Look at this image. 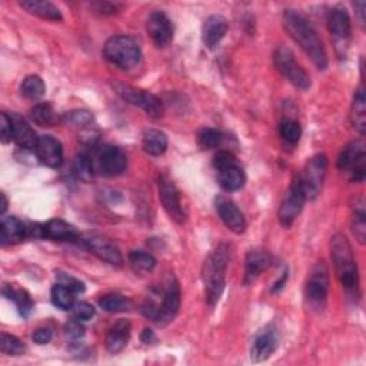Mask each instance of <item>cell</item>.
<instances>
[{"label":"cell","instance_id":"cell-1","mask_svg":"<svg viewBox=\"0 0 366 366\" xmlns=\"http://www.w3.org/2000/svg\"><path fill=\"white\" fill-rule=\"evenodd\" d=\"M283 26L291 37L302 47L319 71L328 68V55L318 32L299 12L288 9L283 13Z\"/></svg>","mask_w":366,"mask_h":366},{"label":"cell","instance_id":"cell-2","mask_svg":"<svg viewBox=\"0 0 366 366\" xmlns=\"http://www.w3.org/2000/svg\"><path fill=\"white\" fill-rule=\"evenodd\" d=\"M158 293L161 300L156 299V296H150L142 305V313L149 321L165 327L175 319L181 307V286L178 279L169 275Z\"/></svg>","mask_w":366,"mask_h":366},{"label":"cell","instance_id":"cell-3","mask_svg":"<svg viewBox=\"0 0 366 366\" xmlns=\"http://www.w3.org/2000/svg\"><path fill=\"white\" fill-rule=\"evenodd\" d=\"M231 250L229 246L221 243L215 250L211 252L205 260L202 269V279L205 285V298L207 305L215 307L219 302L225 283H226V268L229 262Z\"/></svg>","mask_w":366,"mask_h":366},{"label":"cell","instance_id":"cell-4","mask_svg":"<svg viewBox=\"0 0 366 366\" xmlns=\"http://www.w3.org/2000/svg\"><path fill=\"white\" fill-rule=\"evenodd\" d=\"M331 256H332L335 274L342 288L348 293L356 295L359 288L358 267L352 252V246L343 233H336L331 239Z\"/></svg>","mask_w":366,"mask_h":366},{"label":"cell","instance_id":"cell-5","mask_svg":"<svg viewBox=\"0 0 366 366\" xmlns=\"http://www.w3.org/2000/svg\"><path fill=\"white\" fill-rule=\"evenodd\" d=\"M103 55L108 62L122 71L136 68L142 58L139 43L130 36H114L103 46Z\"/></svg>","mask_w":366,"mask_h":366},{"label":"cell","instance_id":"cell-6","mask_svg":"<svg viewBox=\"0 0 366 366\" xmlns=\"http://www.w3.org/2000/svg\"><path fill=\"white\" fill-rule=\"evenodd\" d=\"M366 149L362 140H353L348 143L339 153L338 169L349 176L355 183L365 181L366 172Z\"/></svg>","mask_w":366,"mask_h":366},{"label":"cell","instance_id":"cell-7","mask_svg":"<svg viewBox=\"0 0 366 366\" xmlns=\"http://www.w3.org/2000/svg\"><path fill=\"white\" fill-rule=\"evenodd\" d=\"M328 292L329 272L327 265L321 260V262L313 267L305 288V299L307 306L317 312H322L328 300Z\"/></svg>","mask_w":366,"mask_h":366},{"label":"cell","instance_id":"cell-8","mask_svg":"<svg viewBox=\"0 0 366 366\" xmlns=\"http://www.w3.org/2000/svg\"><path fill=\"white\" fill-rule=\"evenodd\" d=\"M328 171V158L324 153L315 154L310 158L303 169V173L299 175L306 200H315L321 190Z\"/></svg>","mask_w":366,"mask_h":366},{"label":"cell","instance_id":"cell-9","mask_svg":"<svg viewBox=\"0 0 366 366\" xmlns=\"http://www.w3.org/2000/svg\"><path fill=\"white\" fill-rule=\"evenodd\" d=\"M114 89L125 102L133 104L136 108H140L149 116L161 118L164 115V104L161 99L153 93L136 89L125 83H114Z\"/></svg>","mask_w":366,"mask_h":366},{"label":"cell","instance_id":"cell-10","mask_svg":"<svg viewBox=\"0 0 366 366\" xmlns=\"http://www.w3.org/2000/svg\"><path fill=\"white\" fill-rule=\"evenodd\" d=\"M274 63H275V68L278 69V72L298 89L307 90L310 87L309 75L295 61V55L291 49L278 47L274 54Z\"/></svg>","mask_w":366,"mask_h":366},{"label":"cell","instance_id":"cell-11","mask_svg":"<svg viewBox=\"0 0 366 366\" xmlns=\"http://www.w3.org/2000/svg\"><path fill=\"white\" fill-rule=\"evenodd\" d=\"M328 26L329 32L334 37L335 50L339 58H345L346 51L349 49L350 35H352V25L350 18L346 12V9L338 6L334 8L328 15Z\"/></svg>","mask_w":366,"mask_h":366},{"label":"cell","instance_id":"cell-12","mask_svg":"<svg viewBox=\"0 0 366 366\" xmlns=\"http://www.w3.org/2000/svg\"><path fill=\"white\" fill-rule=\"evenodd\" d=\"M305 202H306V195L303 192L299 176H296L291 185L289 192L286 193L285 199L282 200L279 212H278V219L283 228L288 229L295 224V221L298 219V216L302 212Z\"/></svg>","mask_w":366,"mask_h":366},{"label":"cell","instance_id":"cell-13","mask_svg":"<svg viewBox=\"0 0 366 366\" xmlns=\"http://www.w3.org/2000/svg\"><path fill=\"white\" fill-rule=\"evenodd\" d=\"M94 159H96V162L93 161L94 171L97 169L103 176H108V178L122 175L128 166L126 154L123 153L122 149H119L116 146L108 145V146L100 147L96 152Z\"/></svg>","mask_w":366,"mask_h":366},{"label":"cell","instance_id":"cell-14","mask_svg":"<svg viewBox=\"0 0 366 366\" xmlns=\"http://www.w3.org/2000/svg\"><path fill=\"white\" fill-rule=\"evenodd\" d=\"M158 190H159V199L164 205V209L171 216V219H173L178 224L185 222L186 214L182 206L181 192L173 183V181L166 175H161L158 178Z\"/></svg>","mask_w":366,"mask_h":366},{"label":"cell","instance_id":"cell-15","mask_svg":"<svg viewBox=\"0 0 366 366\" xmlns=\"http://www.w3.org/2000/svg\"><path fill=\"white\" fill-rule=\"evenodd\" d=\"M85 248L97 256L103 262H106L112 267H122L123 265V256L119 248L111 242L109 239L103 238L100 235H86L80 238Z\"/></svg>","mask_w":366,"mask_h":366},{"label":"cell","instance_id":"cell-16","mask_svg":"<svg viewBox=\"0 0 366 366\" xmlns=\"http://www.w3.org/2000/svg\"><path fill=\"white\" fill-rule=\"evenodd\" d=\"M215 206L221 221L231 232L240 235L246 231V219L233 200L225 196H218Z\"/></svg>","mask_w":366,"mask_h":366},{"label":"cell","instance_id":"cell-17","mask_svg":"<svg viewBox=\"0 0 366 366\" xmlns=\"http://www.w3.org/2000/svg\"><path fill=\"white\" fill-rule=\"evenodd\" d=\"M146 30L153 43L158 47L168 46L173 39V25L171 19L164 13L156 11L153 12L147 22H146Z\"/></svg>","mask_w":366,"mask_h":366},{"label":"cell","instance_id":"cell-18","mask_svg":"<svg viewBox=\"0 0 366 366\" xmlns=\"http://www.w3.org/2000/svg\"><path fill=\"white\" fill-rule=\"evenodd\" d=\"M39 161L49 168H59L63 164V146L62 143L50 135L39 138L37 146L35 149Z\"/></svg>","mask_w":366,"mask_h":366},{"label":"cell","instance_id":"cell-19","mask_svg":"<svg viewBox=\"0 0 366 366\" xmlns=\"http://www.w3.org/2000/svg\"><path fill=\"white\" fill-rule=\"evenodd\" d=\"M274 262V257L264 249H253L245 260V285H252L260 275L267 272Z\"/></svg>","mask_w":366,"mask_h":366},{"label":"cell","instance_id":"cell-20","mask_svg":"<svg viewBox=\"0 0 366 366\" xmlns=\"http://www.w3.org/2000/svg\"><path fill=\"white\" fill-rule=\"evenodd\" d=\"M278 345L279 336L276 329L267 328L255 338L250 348V360L255 363L267 360L278 349Z\"/></svg>","mask_w":366,"mask_h":366},{"label":"cell","instance_id":"cell-21","mask_svg":"<svg viewBox=\"0 0 366 366\" xmlns=\"http://www.w3.org/2000/svg\"><path fill=\"white\" fill-rule=\"evenodd\" d=\"M42 238L56 242H76L80 240V235L76 228L63 219H51L42 225Z\"/></svg>","mask_w":366,"mask_h":366},{"label":"cell","instance_id":"cell-22","mask_svg":"<svg viewBox=\"0 0 366 366\" xmlns=\"http://www.w3.org/2000/svg\"><path fill=\"white\" fill-rule=\"evenodd\" d=\"M228 29H229V23L224 16L221 15L209 16L205 20L202 29V39L205 46L209 49H215L228 33Z\"/></svg>","mask_w":366,"mask_h":366},{"label":"cell","instance_id":"cell-23","mask_svg":"<svg viewBox=\"0 0 366 366\" xmlns=\"http://www.w3.org/2000/svg\"><path fill=\"white\" fill-rule=\"evenodd\" d=\"M12 121V132H13V140L18 146L28 150H35L39 142V138L30 123L20 115V114H12L9 115Z\"/></svg>","mask_w":366,"mask_h":366},{"label":"cell","instance_id":"cell-24","mask_svg":"<svg viewBox=\"0 0 366 366\" xmlns=\"http://www.w3.org/2000/svg\"><path fill=\"white\" fill-rule=\"evenodd\" d=\"M28 238H30L29 226H26L16 216L2 219V224H0V242L4 246L20 243Z\"/></svg>","mask_w":366,"mask_h":366},{"label":"cell","instance_id":"cell-25","mask_svg":"<svg viewBox=\"0 0 366 366\" xmlns=\"http://www.w3.org/2000/svg\"><path fill=\"white\" fill-rule=\"evenodd\" d=\"M132 325L126 319H121L112 325L106 335V348L111 353L122 352L130 339Z\"/></svg>","mask_w":366,"mask_h":366},{"label":"cell","instance_id":"cell-26","mask_svg":"<svg viewBox=\"0 0 366 366\" xmlns=\"http://www.w3.org/2000/svg\"><path fill=\"white\" fill-rule=\"evenodd\" d=\"M19 5L30 15H35L44 20L61 22L63 19L61 11L54 4L44 2V0H23Z\"/></svg>","mask_w":366,"mask_h":366},{"label":"cell","instance_id":"cell-27","mask_svg":"<svg viewBox=\"0 0 366 366\" xmlns=\"http://www.w3.org/2000/svg\"><path fill=\"white\" fill-rule=\"evenodd\" d=\"M218 179L219 185L226 192H236L243 188L246 182V176L243 169L239 166V164L229 165L226 168H222L218 171Z\"/></svg>","mask_w":366,"mask_h":366},{"label":"cell","instance_id":"cell-28","mask_svg":"<svg viewBox=\"0 0 366 366\" xmlns=\"http://www.w3.org/2000/svg\"><path fill=\"white\" fill-rule=\"evenodd\" d=\"M142 146L150 156H161L168 149V136L158 129H149L143 133Z\"/></svg>","mask_w":366,"mask_h":366},{"label":"cell","instance_id":"cell-29","mask_svg":"<svg viewBox=\"0 0 366 366\" xmlns=\"http://www.w3.org/2000/svg\"><path fill=\"white\" fill-rule=\"evenodd\" d=\"M350 121H352L353 128L360 135H365V129H366V100H365L363 87H359L353 94L352 108H350Z\"/></svg>","mask_w":366,"mask_h":366},{"label":"cell","instance_id":"cell-30","mask_svg":"<svg viewBox=\"0 0 366 366\" xmlns=\"http://www.w3.org/2000/svg\"><path fill=\"white\" fill-rule=\"evenodd\" d=\"M2 292H4V295L8 299L15 302L19 313L23 318H29V315L33 310V300H32L30 295L26 291L18 289V288H15L12 285H4Z\"/></svg>","mask_w":366,"mask_h":366},{"label":"cell","instance_id":"cell-31","mask_svg":"<svg viewBox=\"0 0 366 366\" xmlns=\"http://www.w3.org/2000/svg\"><path fill=\"white\" fill-rule=\"evenodd\" d=\"M352 231L359 243H365L366 238V215L365 202L362 197H356L352 206Z\"/></svg>","mask_w":366,"mask_h":366},{"label":"cell","instance_id":"cell-32","mask_svg":"<svg viewBox=\"0 0 366 366\" xmlns=\"http://www.w3.org/2000/svg\"><path fill=\"white\" fill-rule=\"evenodd\" d=\"M30 119L40 126H54L58 122V115L55 114L50 103H37L29 112Z\"/></svg>","mask_w":366,"mask_h":366},{"label":"cell","instance_id":"cell-33","mask_svg":"<svg viewBox=\"0 0 366 366\" xmlns=\"http://www.w3.org/2000/svg\"><path fill=\"white\" fill-rule=\"evenodd\" d=\"M46 86L44 82L40 76L37 75H30L25 78V80L20 85V93L23 97L29 100H39L44 96Z\"/></svg>","mask_w":366,"mask_h":366},{"label":"cell","instance_id":"cell-34","mask_svg":"<svg viewBox=\"0 0 366 366\" xmlns=\"http://www.w3.org/2000/svg\"><path fill=\"white\" fill-rule=\"evenodd\" d=\"M129 262L138 274L152 272L156 267V259L145 250H132L129 253Z\"/></svg>","mask_w":366,"mask_h":366},{"label":"cell","instance_id":"cell-35","mask_svg":"<svg viewBox=\"0 0 366 366\" xmlns=\"http://www.w3.org/2000/svg\"><path fill=\"white\" fill-rule=\"evenodd\" d=\"M99 306L109 313H118V312H125L129 310L132 303L129 299H126L125 296L119 295V293H108L100 298L99 300Z\"/></svg>","mask_w":366,"mask_h":366},{"label":"cell","instance_id":"cell-36","mask_svg":"<svg viewBox=\"0 0 366 366\" xmlns=\"http://www.w3.org/2000/svg\"><path fill=\"white\" fill-rule=\"evenodd\" d=\"M75 292L62 283H56L51 288V302L62 310H69L75 305Z\"/></svg>","mask_w":366,"mask_h":366},{"label":"cell","instance_id":"cell-37","mask_svg":"<svg viewBox=\"0 0 366 366\" xmlns=\"http://www.w3.org/2000/svg\"><path fill=\"white\" fill-rule=\"evenodd\" d=\"M224 133L214 128H202L197 132V143L202 149H216L224 143Z\"/></svg>","mask_w":366,"mask_h":366},{"label":"cell","instance_id":"cell-38","mask_svg":"<svg viewBox=\"0 0 366 366\" xmlns=\"http://www.w3.org/2000/svg\"><path fill=\"white\" fill-rule=\"evenodd\" d=\"M279 135L288 145L295 146L302 136V129L299 122L295 119H283L279 123Z\"/></svg>","mask_w":366,"mask_h":366},{"label":"cell","instance_id":"cell-39","mask_svg":"<svg viewBox=\"0 0 366 366\" xmlns=\"http://www.w3.org/2000/svg\"><path fill=\"white\" fill-rule=\"evenodd\" d=\"M0 350H2V353H5V355L19 356V355L25 353L26 346L19 338L4 332L2 335H0Z\"/></svg>","mask_w":366,"mask_h":366},{"label":"cell","instance_id":"cell-40","mask_svg":"<svg viewBox=\"0 0 366 366\" xmlns=\"http://www.w3.org/2000/svg\"><path fill=\"white\" fill-rule=\"evenodd\" d=\"M75 172L83 181H89L93 176L94 165H93V159L90 158L89 153L83 152V153L78 154V158L75 161Z\"/></svg>","mask_w":366,"mask_h":366},{"label":"cell","instance_id":"cell-41","mask_svg":"<svg viewBox=\"0 0 366 366\" xmlns=\"http://www.w3.org/2000/svg\"><path fill=\"white\" fill-rule=\"evenodd\" d=\"M65 121L69 125L85 129L93 123V115L87 111H73L65 116Z\"/></svg>","mask_w":366,"mask_h":366},{"label":"cell","instance_id":"cell-42","mask_svg":"<svg viewBox=\"0 0 366 366\" xmlns=\"http://www.w3.org/2000/svg\"><path fill=\"white\" fill-rule=\"evenodd\" d=\"M72 312H73V317L75 319L80 321V322H85V321H90L93 317H94V307L87 303V302H78L73 305L72 307Z\"/></svg>","mask_w":366,"mask_h":366},{"label":"cell","instance_id":"cell-43","mask_svg":"<svg viewBox=\"0 0 366 366\" xmlns=\"http://www.w3.org/2000/svg\"><path fill=\"white\" fill-rule=\"evenodd\" d=\"M58 278V283H62L65 286H68L69 289H72L75 293H83L85 292V283L80 282L79 279L68 275V274H63V272H58L56 275Z\"/></svg>","mask_w":366,"mask_h":366},{"label":"cell","instance_id":"cell-44","mask_svg":"<svg viewBox=\"0 0 366 366\" xmlns=\"http://www.w3.org/2000/svg\"><path fill=\"white\" fill-rule=\"evenodd\" d=\"M236 162H238V159L235 158V154L231 153V152H228V150H221V152H218V153L215 154V158H214V166H215L216 171H219V169H222V168H226V166H229V165H233V164H236Z\"/></svg>","mask_w":366,"mask_h":366},{"label":"cell","instance_id":"cell-45","mask_svg":"<svg viewBox=\"0 0 366 366\" xmlns=\"http://www.w3.org/2000/svg\"><path fill=\"white\" fill-rule=\"evenodd\" d=\"M0 133H2V142L9 143L13 139L12 132V121L8 114L0 115Z\"/></svg>","mask_w":366,"mask_h":366},{"label":"cell","instance_id":"cell-46","mask_svg":"<svg viewBox=\"0 0 366 366\" xmlns=\"http://www.w3.org/2000/svg\"><path fill=\"white\" fill-rule=\"evenodd\" d=\"M65 332L71 339H80L85 335V327L82 325L80 321H69L65 325Z\"/></svg>","mask_w":366,"mask_h":366},{"label":"cell","instance_id":"cell-47","mask_svg":"<svg viewBox=\"0 0 366 366\" xmlns=\"http://www.w3.org/2000/svg\"><path fill=\"white\" fill-rule=\"evenodd\" d=\"M51 336H54V332H51L50 328H39L37 331L33 332L32 339L37 343V345H46L51 341Z\"/></svg>","mask_w":366,"mask_h":366},{"label":"cell","instance_id":"cell-48","mask_svg":"<svg viewBox=\"0 0 366 366\" xmlns=\"http://www.w3.org/2000/svg\"><path fill=\"white\" fill-rule=\"evenodd\" d=\"M92 8H94L96 12L103 13V15H114V13H116V6H114L112 4H108V2L93 4Z\"/></svg>","mask_w":366,"mask_h":366},{"label":"cell","instance_id":"cell-49","mask_svg":"<svg viewBox=\"0 0 366 366\" xmlns=\"http://www.w3.org/2000/svg\"><path fill=\"white\" fill-rule=\"evenodd\" d=\"M286 281H288V272H285L283 274V276L276 282V283H274V288H272V293H276V292H279L285 285H286Z\"/></svg>","mask_w":366,"mask_h":366},{"label":"cell","instance_id":"cell-50","mask_svg":"<svg viewBox=\"0 0 366 366\" xmlns=\"http://www.w3.org/2000/svg\"><path fill=\"white\" fill-rule=\"evenodd\" d=\"M140 339H142V342H145V343H152V342L154 341V334H153V331L145 329V331L142 332V335H140Z\"/></svg>","mask_w":366,"mask_h":366},{"label":"cell","instance_id":"cell-51","mask_svg":"<svg viewBox=\"0 0 366 366\" xmlns=\"http://www.w3.org/2000/svg\"><path fill=\"white\" fill-rule=\"evenodd\" d=\"M0 199H2V205H0V206H2V207H0V214L5 215V212L8 211V205H9V202H8V197H6L5 193L0 195Z\"/></svg>","mask_w":366,"mask_h":366}]
</instances>
